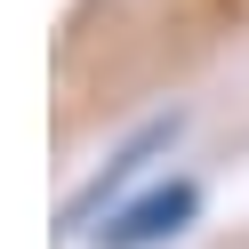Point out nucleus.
I'll use <instances>...</instances> for the list:
<instances>
[{
	"instance_id": "1",
	"label": "nucleus",
	"mask_w": 249,
	"mask_h": 249,
	"mask_svg": "<svg viewBox=\"0 0 249 249\" xmlns=\"http://www.w3.org/2000/svg\"><path fill=\"white\" fill-rule=\"evenodd\" d=\"M193 217H201V185L193 177H153L145 193H129V201L105 209L97 249H169V241L193 233Z\"/></svg>"
},
{
	"instance_id": "2",
	"label": "nucleus",
	"mask_w": 249,
	"mask_h": 249,
	"mask_svg": "<svg viewBox=\"0 0 249 249\" xmlns=\"http://www.w3.org/2000/svg\"><path fill=\"white\" fill-rule=\"evenodd\" d=\"M177 129H185L177 113H169V121H145V129H137L129 145H121L113 161H105L97 177H89L81 193L65 201V241H72V233H97V209H113V201H121V185H129V177H145V169H153V153H169V145H177Z\"/></svg>"
}]
</instances>
